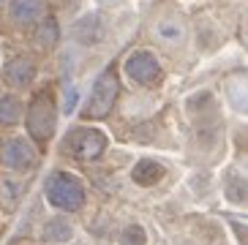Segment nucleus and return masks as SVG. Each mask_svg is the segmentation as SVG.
<instances>
[{
    "instance_id": "obj_9",
    "label": "nucleus",
    "mask_w": 248,
    "mask_h": 245,
    "mask_svg": "<svg viewBox=\"0 0 248 245\" xmlns=\"http://www.w3.org/2000/svg\"><path fill=\"white\" fill-rule=\"evenodd\" d=\"M33 74H36V68H33V63L25 60V58H16V60H11V63L6 65V79L11 82V85H16V87L30 85Z\"/></svg>"
},
{
    "instance_id": "obj_4",
    "label": "nucleus",
    "mask_w": 248,
    "mask_h": 245,
    "mask_svg": "<svg viewBox=\"0 0 248 245\" xmlns=\"http://www.w3.org/2000/svg\"><path fill=\"white\" fill-rule=\"evenodd\" d=\"M28 125H30V134L36 139H46L52 134V125H55V109H52V98L46 93L36 95V101L30 107V115H28Z\"/></svg>"
},
{
    "instance_id": "obj_12",
    "label": "nucleus",
    "mask_w": 248,
    "mask_h": 245,
    "mask_svg": "<svg viewBox=\"0 0 248 245\" xmlns=\"http://www.w3.org/2000/svg\"><path fill=\"white\" fill-rule=\"evenodd\" d=\"M44 237H46V240H55V243H60V240H68V237H71V226H68L66 221H60V218H55V221H49V224H46Z\"/></svg>"
},
{
    "instance_id": "obj_10",
    "label": "nucleus",
    "mask_w": 248,
    "mask_h": 245,
    "mask_svg": "<svg viewBox=\"0 0 248 245\" xmlns=\"http://www.w3.org/2000/svg\"><path fill=\"white\" fill-rule=\"evenodd\" d=\"M161 177H164V166L155 164V161H139L134 166V180L139 185H155Z\"/></svg>"
},
{
    "instance_id": "obj_1",
    "label": "nucleus",
    "mask_w": 248,
    "mask_h": 245,
    "mask_svg": "<svg viewBox=\"0 0 248 245\" xmlns=\"http://www.w3.org/2000/svg\"><path fill=\"white\" fill-rule=\"evenodd\" d=\"M46 199H49V204H55V207L74 213V210H79L82 204H85V188H82V183L77 180V177H71V174L55 172L49 180H46Z\"/></svg>"
},
{
    "instance_id": "obj_14",
    "label": "nucleus",
    "mask_w": 248,
    "mask_h": 245,
    "mask_svg": "<svg viewBox=\"0 0 248 245\" xmlns=\"http://www.w3.org/2000/svg\"><path fill=\"white\" fill-rule=\"evenodd\" d=\"M155 33H158V38L161 41H169V44H175V41H180L183 38V28L177 25V22H161L158 28H155Z\"/></svg>"
},
{
    "instance_id": "obj_8",
    "label": "nucleus",
    "mask_w": 248,
    "mask_h": 245,
    "mask_svg": "<svg viewBox=\"0 0 248 245\" xmlns=\"http://www.w3.org/2000/svg\"><path fill=\"white\" fill-rule=\"evenodd\" d=\"M44 0H14L11 3V16L19 25H30V22H41L44 16Z\"/></svg>"
},
{
    "instance_id": "obj_3",
    "label": "nucleus",
    "mask_w": 248,
    "mask_h": 245,
    "mask_svg": "<svg viewBox=\"0 0 248 245\" xmlns=\"http://www.w3.org/2000/svg\"><path fill=\"white\" fill-rule=\"evenodd\" d=\"M104 147H107V139L95 128H77L66 137V150L77 158H95L104 153Z\"/></svg>"
},
{
    "instance_id": "obj_11",
    "label": "nucleus",
    "mask_w": 248,
    "mask_h": 245,
    "mask_svg": "<svg viewBox=\"0 0 248 245\" xmlns=\"http://www.w3.org/2000/svg\"><path fill=\"white\" fill-rule=\"evenodd\" d=\"M22 117V104L14 95H3L0 98V125H14Z\"/></svg>"
},
{
    "instance_id": "obj_13",
    "label": "nucleus",
    "mask_w": 248,
    "mask_h": 245,
    "mask_svg": "<svg viewBox=\"0 0 248 245\" xmlns=\"http://www.w3.org/2000/svg\"><path fill=\"white\" fill-rule=\"evenodd\" d=\"M36 41L41 44V46L55 44V41H58V25H55L52 19H44L41 25H38V30H36Z\"/></svg>"
},
{
    "instance_id": "obj_6",
    "label": "nucleus",
    "mask_w": 248,
    "mask_h": 245,
    "mask_svg": "<svg viewBox=\"0 0 248 245\" xmlns=\"http://www.w3.org/2000/svg\"><path fill=\"white\" fill-rule=\"evenodd\" d=\"M0 158L8 169H14V172H25L33 166L36 155H33V147H30L25 139H8L3 144V153H0Z\"/></svg>"
},
{
    "instance_id": "obj_5",
    "label": "nucleus",
    "mask_w": 248,
    "mask_h": 245,
    "mask_svg": "<svg viewBox=\"0 0 248 245\" xmlns=\"http://www.w3.org/2000/svg\"><path fill=\"white\" fill-rule=\"evenodd\" d=\"M125 71H128V77H131L134 82H139V85H150V82L158 79L161 65H158V60H155L150 52H134L131 58H128V63H125Z\"/></svg>"
},
{
    "instance_id": "obj_15",
    "label": "nucleus",
    "mask_w": 248,
    "mask_h": 245,
    "mask_svg": "<svg viewBox=\"0 0 248 245\" xmlns=\"http://www.w3.org/2000/svg\"><path fill=\"white\" fill-rule=\"evenodd\" d=\"M123 245H145V231L139 229V226H128L123 231V237H120Z\"/></svg>"
},
{
    "instance_id": "obj_2",
    "label": "nucleus",
    "mask_w": 248,
    "mask_h": 245,
    "mask_svg": "<svg viewBox=\"0 0 248 245\" xmlns=\"http://www.w3.org/2000/svg\"><path fill=\"white\" fill-rule=\"evenodd\" d=\"M115 95H117V79L112 71H104L93 85V93H90V104L85 109L88 117H104L107 112L112 109L115 104Z\"/></svg>"
},
{
    "instance_id": "obj_7",
    "label": "nucleus",
    "mask_w": 248,
    "mask_h": 245,
    "mask_svg": "<svg viewBox=\"0 0 248 245\" xmlns=\"http://www.w3.org/2000/svg\"><path fill=\"white\" fill-rule=\"evenodd\" d=\"M104 22L98 14H90L85 16V19H79L77 25H74V36H77V41L79 44H98L104 38Z\"/></svg>"
}]
</instances>
